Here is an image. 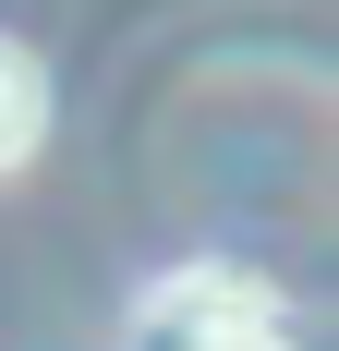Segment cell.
<instances>
[{"label": "cell", "instance_id": "obj_2", "mask_svg": "<svg viewBox=\"0 0 339 351\" xmlns=\"http://www.w3.org/2000/svg\"><path fill=\"white\" fill-rule=\"evenodd\" d=\"M36 134H49V73H36L25 36H0V170H25Z\"/></svg>", "mask_w": 339, "mask_h": 351}, {"label": "cell", "instance_id": "obj_1", "mask_svg": "<svg viewBox=\"0 0 339 351\" xmlns=\"http://www.w3.org/2000/svg\"><path fill=\"white\" fill-rule=\"evenodd\" d=\"M134 351H291V303H279L255 267H170L134 291Z\"/></svg>", "mask_w": 339, "mask_h": 351}]
</instances>
